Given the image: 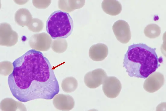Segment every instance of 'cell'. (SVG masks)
Masks as SVG:
<instances>
[{"label":"cell","instance_id":"6da1fadb","mask_svg":"<svg viewBox=\"0 0 166 111\" xmlns=\"http://www.w3.org/2000/svg\"><path fill=\"white\" fill-rule=\"evenodd\" d=\"M12 64L8 84L12 95L19 101L51 100L59 93V84L51 65L42 52L30 49Z\"/></svg>","mask_w":166,"mask_h":111},{"label":"cell","instance_id":"7a4b0ae2","mask_svg":"<svg viewBox=\"0 0 166 111\" xmlns=\"http://www.w3.org/2000/svg\"><path fill=\"white\" fill-rule=\"evenodd\" d=\"M152 48L145 44H133L124 55L123 67L130 77L146 78L160 66V58Z\"/></svg>","mask_w":166,"mask_h":111},{"label":"cell","instance_id":"3957f363","mask_svg":"<svg viewBox=\"0 0 166 111\" xmlns=\"http://www.w3.org/2000/svg\"><path fill=\"white\" fill-rule=\"evenodd\" d=\"M73 28V21L69 14L60 10L52 13L46 21V30L54 39L67 38L72 33Z\"/></svg>","mask_w":166,"mask_h":111},{"label":"cell","instance_id":"277c9868","mask_svg":"<svg viewBox=\"0 0 166 111\" xmlns=\"http://www.w3.org/2000/svg\"><path fill=\"white\" fill-rule=\"evenodd\" d=\"M107 77V74L104 70L99 68L86 73L84 76V81L88 87L96 88L103 84Z\"/></svg>","mask_w":166,"mask_h":111},{"label":"cell","instance_id":"5b68a950","mask_svg":"<svg viewBox=\"0 0 166 111\" xmlns=\"http://www.w3.org/2000/svg\"><path fill=\"white\" fill-rule=\"evenodd\" d=\"M112 30L117 39L121 43L126 44L130 41L131 33L129 25L125 21L119 20L112 26Z\"/></svg>","mask_w":166,"mask_h":111},{"label":"cell","instance_id":"8992f818","mask_svg":"<svg viewBox=\"0 0 166 111\" xmlns=\"http://www.w3.org/2000/svg\"><path fill=\"white\" fill-rule=\"evenodd\" d=\"M121 88L120 81L114 76H107L104 80L102 86L105 94L110 98H114L117 97Z\"/></svg>","mask_w":166,"mask_h":111},{"label":"cell","instance_id":"52a82bcc","mask_svg":"<svg viewBox=\"0 0 166 111\" xmlns=\"http://www.w3.org/2000/svg\"><path fill=\"white\" fill-rule=\"evenodd\" d=\"M145 81L143 87L146 91L153 93L161 88L164 82L163 75L159 72H154L150 75Z\"/></svg>","mask_w":166,"mask_h":111},{"label":"cell","instance_id":"ba28073f","mask_svg":"<svg viewBox=\"0 0 166 111\" xmlns=\"http://www.w3.org/2000/svg\"><path fill=\"white\" fill-rule=\"evenodd\" d=\"M53 103L57 109L61 111H69L71 110L75 105L73 98L68 94H59L53 97Z\"/></svg>","mask_w":166,"mask_h":111},{"label":"cell","instance_id":"9c48e42d","mask_svg":"<svg viewBox=\"0 0 166 111\" xmlns=\"http://www.w3.org/2000/svg\"><path fill=\"white\" fill-rule=\"evenodd\" d=\"M108 48L105 44L98 43L91 46L89 48V55L90 58L95 61H101L107 56Z\"/></svg>","mask_w":166,"mask_h":111},{"label":"cell","instance_id":"30bf717a","mask_svg":"<svg viewBox=\"0 0 166 111\" xmlns=\"http://www.w3.org/2000/svg\"><path fill=\"white\" fill-rule=\"evenodd\" d=\"M20 101H16L13 99L6 98L0 103V109L2 111H27L25 106Z\"/></svg>","mask_w":166,"mask_h":111},{"label":"cell","instance_id":"8fae6325","mask_svg":"<svg viewBox=\"0 0 166 111\" xmlns=\"http://www.w3.org/2000/svg\"><path fill=\"white\" fill-rule=\"evenodd\" d=\"M102 8L104 12L111 16H116L121 12L122 6L118 1L104 0L102 3Z\"/></svg>","mask_w":166,"mask_h":111},{"label":"cell","instance_id":"7c38bea8","mask_svg":"<svg viewBox=\"0 0 166 111\" xmlns=\"http://www.w3.org/2000/svg\"><path fill=\"white\" fill-rule=\"evenodd\" d=\"M78 83L76 79L73 77H67L61 82L62 90L66 93H71L74 91L78 87Z\"/></svg>","mask_w":166,"mask_h":111},{"label":"cell","instance_id":"4fadbf2b","mask_svg":"<svg viewBox=\"0 0 166 111\" xmlns=\"http://www.w3.org/2000/svg\"><path fill=\"white\" fill-rule=\"evenodd\" d=\"M161 33L160 27L155 24H148L145 27L144 33L147 37L154 39L158 37Z\"/></svg>","mask_w":166,"mask_h":111},{"label":"cell","instance_id":"5bb4252c","mask_svg":"<svg viewBox=\"0 0 166 111\" xmlns=\"http://www.w3.org/2000/svg\"><path fill=\"white\" fill-rule=\"evenodd\" d=\"M58 43H55L53 44L52 48L54 51L58 53H62L65 51L67 49V43L66 42L62 44Z\"/></svg>","mask_w":166,"mask_h":111}]
</instances>
